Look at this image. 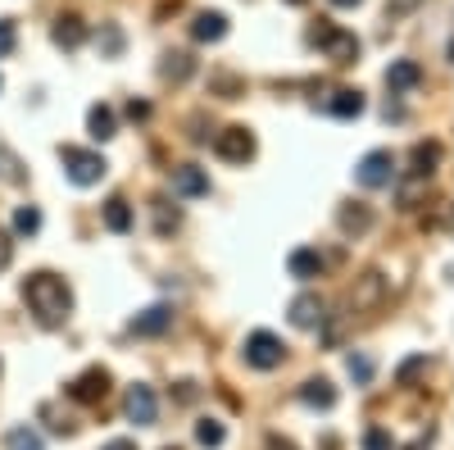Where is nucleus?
<instances>
[{"label":"nucleus","instance_id":"obj_22","mask_svg":"<svg viewBox=\"0 0 454 450\" xmlns=\"http://www.w3.org/2000/svg\"><path fill=\"white\" fill-rule=\"evenodd\" d=\"M336 223H340V233H368L372 228V214H368V205H346L336 214Z\"/></svg>","mask_w":454,"mask_h":450},{"label":"nucleus","instance_id":"obj_32","mask_svg":"<svg viewBox=\"0 0 454 450\" xmlns=\"http://www.w3.org/2000/svg\"><path fill=\"white\" fill-rule=\"evenodd\" d=\"M364 450H391V432L368 428V432H364Z\"/></svg>","mask_w":454,"mask_h":450},{"label":"nucleus","instance_id":"obj_6","mask_svg":"<svg viewBox=\"0 0 454 450\" xmlns=\"http://www.w3.org/2000/svg\"><path fill=\"white\" fill-rule=\"evenodd\" d=\"M214 155L227 160V164H246L254 155V132L250 128H223L214 137Z\"/></svg>","mask_w":454,"mask_h":450},{"label":"nucleus","instance_id":"obj_35","mask_svg":"<svg viewBox=\"0 0 454 450\" xmlns=\"http://www.w3.org/2000/svg\"><path fill=\"white\" fill-rule=\"evenodd\" d=\"M105 450H137V441H128V437H114V441H105Z\"/></svg>","mask_w":454,"mask_h":450},{"label":"nucleus","instance_id":"obj_12","mask_svg":"<svg viewBox=\"0 0 454 450\" xmlns=\"http://www.w3.org/2000/svg\"><path fill=\"white\" fill-rule=\"evenodd\" d=\"M286 269H291V278L309 282V278H318V273H323V255H318V250H309V246H300V250H291V255H286Z\"/></svg>","mask_w":454,"mask_h":450},{"label":"nucleus","instance_id":"obj_14","mask_svg":"<svg viewBox=\"0 0 454 450\" xmlns=\"http://www.w3.org/2000/svg\"><path fill=\"white\" fill-rule=\"evenodd\" d=\"M419 83H423V68L413 64V59H395V64L387 68V87H391V91H413Z\"/></svg>","mask_w":454,"mask_h":450},{"label":"nucleus","instance_id":"obj_1","mask_svg":"<svg viewBox=\"0 0 454 450\" xmlns=\"http://www.w3.org/2000/svg\"><path fill=\"white\" fill-rule=\"evenodd\" d=\"M23 300H27V310L36 314V323H46V328H59L73 314V291L55 273H32L23 282Z\"/></svg>","mask_w":454,"mask_h":450},{"label":"nucleus","instance_id":"obj_20","mask_svg":"<svg viewBox=\"0 0 454 450\" xmlns=\"http://www.w3.org/2000/svg\"><path fill=\"white\" fill-rule=\"evenodd\" d=\"M105 228H109V233H132V205H128L123 196L105 201Z\"/></svg>","mask_w":454,"mask_h":450},{"label":"nucleus","instance_id":"obj_42","mask_svg":"<svg viewBox=\"0 0 454 450\" xmlns=\"http://www.w3.org/2000/svg\"><path fill=\"white\" fill-rule=\"evenodd\" d=\"M0 87H5V83H0Z\"/></svg>","mask_w":454,"mask_h":450},{"label":"nucleus","instance_id":"obj_39","mask_svg":"<svg viewBox=\"0 0 454 450\" xmlns=\"http://www.w3.org/2000/svg\"><path fill=\"white\" fill-rule=\"evenodd\" d=\"M409 450H427V441H413V446H409Z\"/></svg>","mask_w":454,"mask_h":450},{"label":"nucleus","instance_id":"obj_13","mask_svg":"<svg viewBox=\"0 0 454 450\" xmlns=\"http://www.w3.org/2000/svg\"><path fill=\"white\" fill-rule=\"evenodd\" d=\"M382 296H387L382 273H364V278H359V291L350 296V305H355V310H377V305H382Z\"/></svg>","mask_w":454,"mask_h":450},{"label":"nucleus","instance_id":"obj_18","mask_svg":"<svg viewBox=\"0 0 454 450\" xmlns=\"http://www.w3.org/2000/svg\"><path fill=\"white\" fill-rule=\"evenodd\" d=\"M87 128H91L96 141H109L114 132H119V119H114L109 105H91V109H87Z\"/></svg>","mask_w":454,"mask_h":450},{"label":"nucleus","instance_id":"obj_21","mask_svg":"<svg viewBox=\"0 0 454 450\" xmlns=\"http://www.w3.org/2000/svg\"><path fill=\"white\" fill-rule=\"evenodd\" d=\"M413 173H423V178H432L436 173V164H441V146L436 141H419V146H413Z\"/></svg>","mask_w":454,"mask_h":450},{"label":"nucleus","instance_id":"obj_16","mask_svg":"<svg viewBox=\"0 0 454 450\" xmlns=\"http://www.w3.org/2000/svg\"><path fill=\"white\" fill-rule=\"evenodd\" d=\"M291 323L295 328H318L323 323V300L318 296H295L291 300Z\"/></svg>","mask_w":454,"mask_h":450},{"label":"nucleus","instance_id":"obj_8","mask_svg":"<svg viewBox=\"0 0 454 450\" xmlns=\"http://www.w3.org/2000/svg\"><path fill=\"white\" fill-rule=\"evenodd\" d=\"M105 391H109V373H105V368H87L82 378L68 387V396H73V400H82V405H96V400H105Z\"/></svg>","mask_w":454,"mask_h":450},{"label":"nucleus","instance_id":"obj_11","mask_svg":"<svg viewBox=\"0 0 454 450\" xmlns=\"http://www.w3.org/2000/svg\"><path fill=\"white\" fill-rule=\"evenodd\" d=\"M173 192H177V196H209V173L196 169V164L173 169Z\"/></svg>","mask_w":454,"mask_h":450},{"label":"nucleus","instance_id":"obj_28","mask_svg":"<svg viewBox=\"0 0 454 450\" xmlns=\"http://www.w3.org/2000/svg\"><path fill=\"white\" fill-rule=\"evenodd\" d=\"M168 83H182V78H192V55H168V64L160 68Z\"/></svg>","mask_w":454,"mask_h":450},{"label":"nucleus","instance_id":"obj_23","mask_svg":"<svg viewBox=\"0 0 454 450\" xmlns=\"http://www.w3.org/2000/svg\"><path fill=\"white\" fill-rule=\"evenodd\" d=\"M5 450H46V441H42V432H32L27 423H19V428L5 432Z\"/></svg>","mask_w":454,"mask_h":450},{"label":"nucleus","instance_id":"obj_30","mask_svg":"<svg viewBox=\"0 0 454 450\" xmlns=\"http://www.w3.org/2000/svg\"><path fill=\"white\" fill-rule=\"evenodd\" d=\"M177 223H182V214H177V209L168 214V205H164V201H155V228H160V233H168V228H177Z\"/></svg>","mask_w":454,"mask_h":450},{"label":"nucleus","instance_id":"obj_24","mask_svg":"<svg viewBox=\"0 0 454 450\" xmlns=\"http://www.w3.org/2000/svg\"><path fill=\"white\" fill-rule=\"evenodd\" d=\"M27 178V169H23V160L14 155V150L5 146V141H0V182H10V186H19Z\"/></svg>","mask_w":454,"mask_h":450},{"label":"nucleus","instance_id":"obj_5","mask_svg":"<svg viewBox=\"0 0 454 450\" xmlns=\"http://www.w3.org/2000/svg\"><path fill=\"white\" fill-rule=\"evenodd\" d=\"M355 178H359V186H368V192H382V186L395 182V155L391 150H368V155L359 160V169H355Z\"/></svg>","mask_w":454,"mask_h":450},{"label":"nucleus","instance_id":"obj_40","mask_svg":"<svg viewBox=\"0 0 454 450\" xmlns=\"http://www.w3.org/2000/svg\"><path fill=\"white\" fill-rule=\"evenodd\" d=\"M286 5H305V0H286Z\"/></svg>","mask_w":454,"mask_h":450},{"label":"nucleus","instance_id":"obj_27","mask_svg":"<svg viewBox=\"0 0 454 450\" xmlns=\"http://www.w3.org/2000/svg\"><path fill=\"white\" fill-rule=\"evenodd\" d=\"M223 437H227V432H223L218 419H200V423H196V441H200V446L214 450V446H223Z\"/></svg>","mask_w":454,"mask_h":450},{"label":"nucleus","instance_id":"obj_26","mask_svg":"<svg viewBox=\"0 0 454 450\" xmlns=\"http://www.w3.org/2000/svg\"><path fill=\"white\" fill-rule=\"evenodd\" d=\"M346 368H350V378H355L359 387H368V383H372V373H377V364H372L368 355H350Z\"/></svg>","mask_w":454,"mask_h":450},{"label":"nucleus","instance_id":"obj_10","mask_svg":"<svg viewBox=\"0 0 454 450\" xmlns=\"http://www.w3.org/2000/svg\"><path fill=\"white\" fill-rule=\"evenodd\" d=\"M51 42H55V46H64V51H78V46L87 42V23H82L78 14H64V19H55V28H51Z\"/></svg>","mask_w":454,"mask_h":450},{"label":"nucleus","instance_id":"obj_19","mask_svg":"<svg viewBox=\"0 0 454 450\" xmlns=\"http://www.w3.org/2000/svg\"><path fill=\"white\" fill-rule=\"evenodd\" d=\"M300 400L314 405V409H332V405H336V387H332L327 378H309L305 387H300Z\"/></svg>","mask_w":454,"mask_h":450},{"label":"nucleus","instance_id":"obj_25","mask_svg":"<svg viewBox=\"0 0 454 450\" xmlns=\"http://www.w3.org/2000/svg\"><path fill=\"white\" fill-rule=\"evenodd\" d=\"M14 233H19V237L42 233V209H36V205H19V209H14Z\"/></svg>","mask_w":454,"mask_h":450},{"label":"nucleus","instance_id":"obj_37","mask_svg":"<svg viewBox=\"0 0 454 450\" xmlns=\"http://www.w3.org/2000/svg\"><path fill=\"white\" fill-rule=\"evenodd\" d=\"M269 450H295V446H291L286 437H269Z\"/></svg>","mask_w":454,"mask_h":450},{"label":"nucleus","instance_id":"obj_34","mask_svg":"<svg viewBox=\"0 0 454 450\" xmlns=\"http://www.w3.org/2000/svg\"><path fill=\"white\" fill-rule=\"evenodd\" d=\"M10 255H14V246H10V237H5V233H0V269L10 264Z\"/></svg>","mask_w":454,"mask_h":450},{"label":"nucleus","instance_id":"obj_29","mask_svg":"<svg viewBox=\"0 0 454 450\" xmlns=\"http://www.w3.org/2000/svg\"><path fill=\"white\" fill-rule=\"evenodd\" d=\"M419 373H427V355L404 359V364H400V373H395V383H400V387H413V378H419Z\"/></svg>","mask_w":454,"mask_h":450},{"label":"nucleus","instance_id":"obj_3","mask_svg":"<svg viewBox=\"0 0 454 450\" xmlns=\"http://www.w3.org/2000/svg\"><path fill=\"white\" fill-rule=\"evenodd\" d=\"M309 46L327 51V59H336V64H355L359 59V42H355V36L350 32H336L323 19H318V28H309Z\"/></svg>","mask_w":454,"mask_h":450},{"label":"nucleus","instance_id":"obj_4","mask_svg":"<svg viewBox=\"0 0 454 450\" xmlns=\"http://www.w3.org/2000/svg\"><path fill=\"white\" fill-rule=\"evenodd\" d=\"M286 359V346H282V336L278 332H250L246 336V364L250 368H263V373H269V368H278Z\"/></svg>","mask_w":454,"mask_h":450},{"label":"nucleus","instance_id":"obj_41","mask_svg":"<svg viewBox=\"0 0 454 450\" xmlns=\"http://www.w3.org/2000/svg\"><path fill=\"white\" fill-rule=\"evenodd\" d=\"M164 450H177V446H164Z\"/></svg>","mask_w":454,"mask_h":450},{"label":"nucleus","instance_id":"obj_17","mask_svg":"<svg viewBox=\"0 0 454 450\" xmlns=\"http://www.w3.org/2000/svg\"><path fill=\"white\" fill-rule=\"evenodd\" d=\"M327 109L336 119H359L364 114V91H355V87H340L332 100H327Z\"/></svg>","mask_w":454,"mask_h":450},{"label":"nucleus","instance_id":"obj_15","mask_svg":"<svg viewBox=\"0 0 454 450\" xmlns=\"http://www.w3.org/2000/svg\"><path fill=\"white\" fill-rule=\"evenodd\" d=\"M192 36H196V42H223V36H227V14H218V10H205V14H196V23H192Z\"/></svg>","mask_w":454,"mask_h":450},{"label":"nucleus","instance_id":"obj_7","mask_svg":"<svg viewBox=\"0 0 454 450\" xmlns=\"http://www.w3.org/2000/svg\"><path fill=\"white\" fill-rule=\"evenodd\" d=\"M123 414L137 423V428H150L160 419V396H155V387H145V383H137V387H128V396H123Z\"/></svg>","mask_w":454,"mask_h":450},{"label":"nucleus","instance_id":"obj_36","mask_svg":"<svg viewBox=\"0 0 454 450\" xmlns=\"http://www.w3.org/2000/svg\"><path fill=\"white\" fill-rule=\"evenodd\" d=\"M128 114H132V119H145V114H150V105H145V100H132V105H128Z\"/></svg>","mask_w":454,"mask_h":450},{"label":"nucleus","instance_id":"obj_2","mask_svg":"<svg viewBox=\"0 0 454 450\" xmlns=\"http://www.w3.org/2000/svg\"><path fill=\"white\" fill-rule=\"evenodd\" d=\"M59 160H64V173H68V182H73V186H96V182L109 173V164H105L100 150L64 146V150H59Z\"/></svg>","mask_w":454,"mask_h":450},{"label":"nucleus","instance_id":"obj_33","mask_svg":"<svg viewBox=\"0 0 454 450\" xmlns=\"http://www.w3.org/2000/svg\"><path fill=\"white\" fill-rule=\"evenodd\" d=\"M123 51V32L119 28H105V55H119Z\"/></svg>","mask_w":454,"mask_h":450},{"label":"nucleus","instance_id":"obj_38","mask_svg":"<svg viewBox=\"0 0 454 450\" xmlns=\"http://www.w3.org/2000/svg\"><path fill=\"white\" fill-rule=\"evenodd\" d=\"M336 10H355V5H364V0H332Z\"/></svg>","mask_w":454,"mask_h":450},{"label":"nucleus","instance_id":"obj_9","mask_svg":"<svg viewBox=\"0 0 454 450\" xmlns=\"http://www.w3.org/2000/svg\"><path fill=\"white\" fill-rule=\"evenodd\" d=\"M128 328H132L137 336H160V332L173 328V310H168V305H150V310H141Z\"/></svg>","mask_w":454,"mask_h":450},{"label":"nucleus","instance_id":"obj_31","mask_svg":"<svg viewBox=\"0 0 454 450\" xmlns=\"http://www.w3.org/2000/svg\"><path fill=\"white\" fill-rule=\"evenodd\" d=\"M14 42H19V28H14L10 19H0V59L14 51Z\"/></svg>","mask_w":454,"mask_h":450}]
</instances>
